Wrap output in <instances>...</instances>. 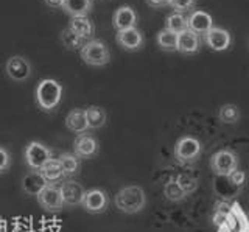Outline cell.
<instances>
[{"label":"cell","mask_w":249,"mask_h":232,"mask_svg":"<svg viewBox=\"0 0 249 232\" xmlns=\"http://www.w3.org/2000/svg\"><path fill=\"white\" fill-rule=\"evenodd\" d=\"M204 41L210 50L226 52V50H229L232 45V36L228 30L220 28V27H212L204 35Z\"/></svg>","instance_id":"12"},{"label":"cell","mask_w":249,"mask_h":232,"mask_svg":"<svg viewBox=\"0 0 249 232\" xmlns=\"http://www.w3.org/2000/svg\"><path fill=\"white\" fill-rule=\"evenodd\" d=\"M98 141L89 133L78 134L73 141V154L78 159H90L98 154Z\"/></svg>","instance_id":"11"},{"label":"cell","mask_w":249,"mask_h":232,"mask_svg":"<svg viewBox=\"0 0 249 232\" xmlns=\"http://www.w3.org/2000/svg\"><path fill=\"white\" fill-rule=\"evenodd\" d=\"M112 25L117 32L134 28L137 25V13L129 5L120 6V8L115 10L114 16H112Z\"/></svg>","instance_id":"16"},{"label":"cell","mask_w":249,"mask_h":232,"mask_svg":"<svg viewBox=\"0 0 249 232\" xmlns=\"http://www.w3.org/2000/svg\"><path fill=\"white\" fill-rule=\"evenodd\" d=\"M59 190L62 199H64V206L67 207H78L83 206L86 189L75 179H64L59 184Z\"/></svg>","instance_id":"10"},{"label":"cell","mask_w":249,"mask_h":232,"mask_svg":"<svg viewBox=\"0 0 249 232\" xmlns=\"http://www.w3.org/2000/svg\"><path fill=\"white\" fill-rule=\"evenodd\" d=\"M39 172L42 173V176L45 178L49 184H58V182L61 184L66 179V173H64V170H62V165L58 158L50 159Z\"/></svg>","instance_id":"22"},{"label":"cell","mask_w":249,"mask_h":232,"mask_svg":"<svg viewBox=\"0 0 249 232\" xmlns=\"http://www.w3.org/2000/svg\"><path fill=\"white\" fill-rule=\"evenodd\" d=\"M240 109L232 103H226L220 107L218 111V119H220L226 125H235V123L240 120Z\"/></svg>","instance_id":"29"},{"label":"cell","mask_w":249,"mask_h":232,"mask_svg":"<svg viewBox=\"0 0 249 232\" xmlns=\"http://www.w3.org/2000/svg\"><path fill=\"white\" fill-rule=\"evenodd\" d=\"M201 142L198 139H195L192 136H182L181 139H178V142L175 145V158L179 162H192L195 159H198L201 154Z\"/></svg>","instance_id":"7"},{"label":"cell","mask_w":249,"mask_h":232,"mask_svg":"<svg viewBox=\"0 0 249 232\" xmlns=\"http://www.w3.org/2000/svg\"><path fill=\"white\" fill-rule=\"evenodd\" d=\"M47 185H49V182L39 170H31L22 178V190L30 196H37Z\"/></svg>","instance_id":"17"},{"label":"cell","mask_w":249,"mask_h":232,"mask_svg":"<svg viewBox=\"0 0 249 232\" xmlns=\"http://www.w3.org/2000/svg\"><path fill=\"white\" fill-rule=\"evenodd\" d=\"M39 206L47 212H61L64 209V199H62L61 190L58 184H49L45 189L41 190V193L36 196Z\"/></svg>","instance_id":"6"},{"label":"cell","mask_w":249,"mask_h":232,"mask_svg":"<svg viewBox=\"0 0 249 232\" xmlns=\"http://www.w3.org/2000/svg\"><path fill=\"white\" fill-rule=\"evenodd\" d=\"M66 126L76 134L88 133L89 125H88V119H86V109L76 107V109L70 111L66 117Z\"/></svg>","instance_id":"20"},{"label":"cell","mask_w":249,"mask_h":232,"mask_svg":"<svg viewBox=\"0 0 249 232\" xmlns=\"http://www.w3.org/2000/svg\"><path fill=\"white\" fill-rule=\"evenodd\" d=\"M69 28L84 41L93 39V35H95V25L89 18H70Z\"/></svg>","instance_id":"21"},{"label":"cell","mask_w":249,"mask_h":232,"mask_svg":"<svg viewBox=\"0 0 249 232\" xmlns=\"http://www.w3.org/2000/svg\"><path fill=\"white\" fill-rule=\"evenodd\" d=\"M216 232H249V218L238 203L232 204V211L228 220L216 228Z\"/></svg>","instance_id":"8"},{"label":"cell","mask_w":249,"mask_h":232,"mask_svg":"<svg viewBox=\"0 0 249 232\" xmlns=\"http://www.w3.org/2000/svg\"><path fill=\"white\" fill-rule=\"evenodd\" d=\"M2 226H3V224H2V221H0V231H2Z\"/></svg>","instance_id":"37"},{"label":"cell","mask_w":249,"mask_h":232,"mask_svg":"<svg viewBox=\"0 0 249 232\" xmlns=\"http://www.w3.org/2000/svg\"><path fill=\"white\" fill-rule=\"evenodd\" d=\"M109 206V198L105 190L101 189H90L86 190L83 207L86 212L89 214H101L105 212Z\"/></svg>","instance_id":"14"},{"label":"cell","mask_w":249,"mask_h":232,"mask_svg":"<svg viewBox=\"0 0 249 232\" xmlns=\"http://www.w3.org/2000/svg\"><path fill=\"white\" fill-rule=\"evenodd\" d=\"M80 56L83 63L92 67H103L111 63V52L106 42L101 39H90L86 42L80 50Z\"/></svg>","instance_id":"3"},{"label":"cell","mask_w":249,"mask_h":232,"mask_svg":"<svg viewBox=\"0 0 249 232\" xmlns=\"http://www.w3.org/2000/svg\"><path fill=\"white\" fill-rule=\"evenodd\" d=\"M163 195L168 201H173V203H178V201H182L187 193L182 190V187L179 185V182L176 181V178H170V179L163 185Z\"/></svg>","instance_id":"26"},{"label":"cell","mask_w":249,"mask_h":232,"mask_svg":"<svg viewBox=\"0 0 249 232\" xmlns=\"http://www.w3.org/2000/svg\"><path fill=\"white\" fill-rule=\"evenodd\" d=\"M115 41L120 45L123 50L128 52H137L143 47V35L142 32L134 27V28H128V30H122V32H117L115 35Z\"/></svg>","instance_id":"13"},{"label":"cell","mask_w":249,"mask_h":232,"mask_svg":"<svg viewBox=\"0 0 249 232\" xmlns=\"http://www.w3.org/2000/svg\"><path fill=\"white\" fill-rule=\"evenodd\" d=\"M5 72L16 83H25L31 76V64L27 58L16 55L8 58L5 64Z\"/></svg>","instance_id":"9"},{"label":"cell","mask_w":249,"mask_h":232,"mask_svg":"<svg viewBox=\"0 0 249 232\" xmlns=\"http://www.w3.org/2000/svg\"><path fill=\"white\" fill-rule=\"evenodd\" d=\"M47 6H50V8H62V3H64V0H44Z\"/></svg>","instance_id":"36"},{"label":"cell","mask_w":249,"mask_h":232,"mask_svg":"<svg viewBox=\"0 0 249 232\" xmlns=\"http://www.w3.org/2000/svg\"><path fill=\"white\" fill-rule=\"evenodd\" d=\"M195 2L196 0H170V6L175 10V13H185V11H189L190 8H193L195 6Z\"/></svg>","instance_id":"33"},{"label":"cell","mask_w":249,"mask_h":232,"mask_svg":"<svg viewBox=\"0 0 249 232\" xmlns=\"http://www.w3.org/2000/svg\"><path fill=\"white\" fill-rule=\"evenodd\" d=\"M11 162H13V158H11L10 150H8L6 146L0 145V175H3L10 170Z\"/></svg>","instance_id":"32"},{"label":"cell","mask_w":249,"mask_h":232,"mask_svg":"<svg viewBox=\"0 0 249 232\" xmlns=\"http://www.w3.org/2000/svg\"><path fill=\"white\" fill-rule=\"evenodd\" d=\"M176 181L179 182V185L182 187V190L187 193V195H190L195 190L198 189V181L195 179L193 176H189V175H179L176 178Z\"/></svg>","instance_id":"31"},{"label":"cell","mask_w":249,"mask_h":232,"mask_svg":"<svg viewBox=\"0 0 249 232\" xmlns=\"http://www.w3.org/2000/svg\"><path fill=\"white\" fill-rule=\"evenodd\" d=\"M201 50V39L190 30L178 35V52L182 55H193Z\"/></svg>","instance_id":"19"},{"label":"cell","mask_w":249,"mask_h":232,"mask_svg":"<svg viewBox=\"0 0 249 232\" xmlns=\"http://www.w3.org/2000/svg\"><path fill=\"white\" fill-rule=\"evenodd\" d=\"M58 159L66 173V178H70L80 172V159H78L73 153H62Z\"/></svg>","instance_id":"28"},{"label":"cell","mask_w":249,"mask_h":232,"mask_svg":"<svg viewBox=\"0 0 249 232\" xmlns=\"http://www.w3.org/2000/svg\"><path fill=\"white\" fill-rule=\"evenodd\" d=\"M232 211V204L229 203H224V201H221V203H216L215 204V209H213V224L218 228L221 226V224L228 220V216Z\"/></svg>","instance_id":"30"},{"label":"cell","mask_w":249,"mask_h":232,"mask_svg":"<svg viewBox=\"0 0 249 232\" xmlns=\"http://www.w3.org/2000/svg\"><path fill=\"white\" fill-rule=\"evenodd\" d=\"M146 3L153 8H162V6H167L170 3V0H146Z\"/></svg>","instance_id":"35"},{"label":"cell","mask_w":249,"mask_h":232,"mask_svg":"<svg viewBox=\"0 0 249 232\" xmlns=\"http://www.w3.org/2000/svg\"><path fill=\"white\" fill-rule=\"evenodd\" d=\"M93 8V0H64L62 11L70 18H89Z\"/></svg>","instance_id":"18"},{"label":"cell","mask_w":249,"mask_h":232,"mask_svg":"<svg viewBox=\"0 0 249 232\" xmlns=\"http://www.w3.org/2000/svg\"><path fill=\"white\" fill-rule=\"evenodd\" d=\"M86 119H88L89 129H100L106 125V111L101 106H89L86 107Z\"/></svg>","instance_id":"23"},{"label":"cell","mask_w":249,"mask_h":232,"mask_svg":"<svg viewBox=\"0 0 249 232\" xmlns=\"http://www.w3.org/2000/svg\"><path fill=\"white\" fill-rule=\"evenodd\" d=\"M165 30L173 32L176 35L187 32V30H189V25H187V18L181 13L170 14V16H167V19H165Z\"/></svg>","instance_id":"27"},{"label":"cell","mask_w":249,"mask_h":232,"mask_svg":"<svg viewBox=\"0 0 249 232\" xmlns=\"http://www.w3.org/2000/svg\"><path fill=\"white\" fill-rule=\"evenodd\" d=\"M23 158H25V164L28 165V168L41 170L47 162L53 159V151L42 142L31 141L23 151Z\"/></svg>","instance_id":"5"},{"label":"cell","mask_w":249,"mask_h":232,"mask_svg":"<svg viewBox=\"0 0 249 232\" xmlns=\"http://www.w3.org/2000/svg\"><path fill=\"white\" fill-rule=\"evenodd\" d=\"M59 37H61L62 45H64V47L69 49V50H81L83 45L88 42V41H84L83 37L78 36L76 33H73L69 27H66L64 30H62Z\"/></svg>","instance_id":"25"},{"label":"cell","mask_w":249,"mask_h":232,"mask_svg":"<svg viewBox=\"0 0 249 232\" xmlns=\"http://www.w3.org/2000/svg\"><path fill=\"white\" fill-rule=\"evenodd\" d=\"M187 25H189V30L193 32L195 35L204 36L209 30L213 27V19L206 11L195 10L189 14V18H187Z\"/></svg>","instance_id":"15"},{"label":"cell","mask_w":249,"mask_h":232,"mask_svg":"<svg viewBox=\"0 0 249 232\" xmlns=\"http://www.w3.org/2000/svg\"><path fill=\"white\" fill-rule=\"evenodd\" d=\"M156 42H158L159 49L163 52H178V35L173 32H168L165 28L158 33Z\"/></svg>","instance_id":"24"},{"label":"cell","mask_w":249,"mask_h":232,"mask_svg":"<svg viewBox=\"0 0 249 232\" xmlns=\"http://www.w3.org/2000/svg\"><path fill=\"white\" fill-rule=\"evenodd\" d=\"M62 84L53 78H44L36 86L35 98L39 109L44 112H53L58 109L62 100Z\"/></svg>","instance_id":"1"},{"label":"cell","mask_w":249,"mask_h":232,"mask_svg":"<svg viewBox=\"0 0 249 232\" xmlns=\"http://www.w3.org/2000/svg\"><path fill=\"white\" fill-rule=\"evenodd\" d=\"M210 168L216 176L229 178L238 170V156L231 150H220L210 158Z\"/></svg>","instance_id":"4"},{"label":"cell","mask_w":249,"mask_h":232,"mask_svg":"<svg viewBox=\"0 0 249 232\" xmlns=\"http://www.w3.org/2000/svg\"><path fill=\"white\" fill-rule=\"evenodd\" d=\"M229 181L233 185H237V187H241V185L246 182V175L245 172H241V170H235V172L229 176Z\"/></svg>","instance_id":"34"},{"label":"cell","mask_w":249,"mask_h":232,"mask_svg":"<svg viewBox=\"0 0 249 232\" xmlns=\"http://www.w3.org/2000/svg\"><path fill=\"white\" fill-rule=\"evenodd\" d=\"M115 206L123 214H139L146 206L145 190L140 185H126L115 195Z\"/></svg>","instance_id":"2"}]
</instances>
